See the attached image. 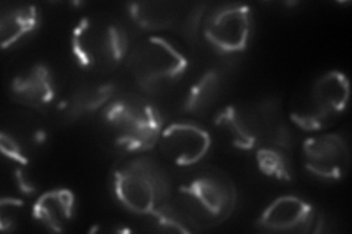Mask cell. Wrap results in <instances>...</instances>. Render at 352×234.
<instances>
[{
  "mask_svg": "<svg viewBox=\"0 0 352 234\" xmlns=\"http://www.w3.org/2000/svg\"><path fill=\"white\" fill-rule=\"evenodd\" d=\"M349 102V81L344 72L320 75L289 108V120L304 132H320L344 113Z\"/></svg>",
  "mask_w": 352,
  "mask_h": 234,
  "instance_id": "obj_7",
  "label": "cell"
},
{
  "mask_svg": "<svg viewBox=\"0 0 352 234\" xmlns=\"http://www.w3.org/2000/svg\"><path fill=\"white\" fill-rule=\"evenodd\" d=\"M212 143L208 130L194 121H175L168 125L163 128L157 142L164 160L184 169L203 161Z\"/></svg>",
  "mask_w": 352,
  "mask_h": 234,
  "instance_id": "obj_12",
  "label": "cell"
},
{
  "mask_svg": "<svg viewBox=\"0 0 352 234\" xmlns=\"http://www.w3.org/2000/svg\"><path fill=\"white\" fill-rule=\"evenodd\" d=\"M110 186L116 202L134 215L148 217L172 199L166 172L146 155L120 161L110 176Z\"/></svg>",
  "mask_w": 352,
  "mask_h": 234,
  "instance_id": "obj_3",
  "label": "cell"
},
{
  "mask_svg": "<svg viewBox=\"0 0 352 234\" xmlns=\"http://www.w3.org/2000/svg\"><path fill=\"white\" fill-rule=\"evenodd\" d=\"M102 116L112 142L126 152L153 150L163 130V117L159 108L140 95L115 97L103 108Z\"/></svg>",
  "mask_w": 352,
  "mask_h": 234,
  "instance_id": "obj_4",
  "label": "cell"
},
{
  "mask_svg": "<svg viewBox=\"0 0 352 234\" xmlns=\"http://www.w3.org/2000/svg\"><path fill=\"white\" fill-rule=\"evenodd\" d=\"M302 160L307 172L317 179L340 182L349 170V145L339 133H318L302 142Z\"/></svg>",
  "mask_w": 352,
  "mask_h": 234,
  "instance_id": "obj_11",
  "label": "cell"
},
{
  "mask_svg": "<svg viewBox=\"0 0 352 234\" xmlns=\"http://www.w3.org/2000/svg\"><path fill=\"white\" fill-rule=\"evenodd\" d=\"M0 150H2L5 157L21 165H27L30 163L28 154L25 152L24 148H22V145L18 142L16 138L9 135L6 130H3L2 137H0Z\"/></svg>",
  "mask_w": 352,
  "mask_h": 234,
  "instance_id": "obj_20",
  "label": "cell"
},
{
  "mask_svg": "<svg viewBox=\"0 0 352 234\" xmlns=\"http://www.w3.org/2000/svg\"><path fill=\"white\" fill-rule=\"evenodd\" d=\"M147 218L151 221L153 230L164 233H195L194 227L172 200L166 205L160 207L157 211H154Z\"/></svg>",
  "mask_w": 352,
  "mask_h": 234,
  "instance_id": "obj_19",
  "label": "cell"
},
{
  "mask_svg": "<svg viewBox=\"0 0 352 234\" xmlns=\"http://www.w3.org/2000/svg\"><path fill=\"white\" fill-rule=\"evenodd\" d=\"M254 16L248 5H223L216 8L203 22V36L222 54H236L250 46Z\"/></svg>",
  "mask_w": 352,
  "mask_h": 234,
  "instance_id": "obj_9",
  "label": "cell"
},
{
  "mask_svg": "<svg viewBox=\"0 0 352 234\" xmlns=\"http://www.w3.org/2000/svg\"><path fill=\"white\" fill-rule=\"evenodd\" d=\"M188 65L186 56L173 43L156 36L140 41L128 59L132 78L148 94L169 91L181 81Z\"/></svg>",
  "mask_w": 352,
  "mask_h": 234,
  "instance_id": "obj_6",
  "label": "cell"
},
{
  "mask_svg": "<svg viewBox=\"0 0 352 234\" xmlns=\"http://www.w3.org/2000/svg\"><path fill=\"white\" fill-rule=\"evenodd\" d=\"M14 102L36 110L49 107L56 97V80L50 66L38 62L18 73L10 82Z\"/></svg>",
  "mask_w": 352,
  "mask_h": 234,
  "instance_id": "obj_13",
  "label": "cell"
},
{
  "mask_svg": "<svg viewBox=\"0 0 352 234\" xmlns=\"http://www.w3.org/2000/svg\"><path fill=\"white\" fill-rule=\"evenodd\" d=\"M214 125L235 148L254 151L263 145L282 150L292 148V135L282 119L276 100L257 103H234L217 111Z\"/></svg>",
  "mask_w": 352,
  "mask_h": 234,
  "instance_id": "obj_1",
  "label": "cell"
},
{
  "mask_svg": "<svg viewBox=\"0 0 352 234\" xmlns=\"http://www.w3.org/2000/svg\"><path fill=\"white\" fill-rule=\"evenodd\" d=\"M76 199L71 189L56 187L44 192L32 205L31 215L41 227L52 233H62L75 217Z\"/></svg>",
  "mask_w": 352,
  "mask_h": 234,
  "instance_id": "obj_14",
  "label": "cell"
},
{
  "mask_svg": "<svg viewBox=\"0 0 352 234\" xmlns=\"http://www.w3.org/2000/svg\"><path fill=\"white\" fill-rule=\"evenodd\" d=\"M236 202L234 180L222 170L206 169L178 186L175 205L195 231H201L223 224Z\"/></svg>",
  "mask_w": 352,
  "mask_h": 234,
  "instance_id": "obj_2",
  "label": "cell"
},
{
  "mask_svg": "<svg viewBox=\"0 0 352 234\" xmlns=\"http://www.w3.org/2000/svg\"><path fill=\"white\" fill-rule=\"evenodd\" d=\"M222 80L216 69L206 71L190 88L184 102V111L190 115L203 113L210 107L219 95Z\"/></svg>",
  "mask_w": 352,
  "mask_h": 234,
  "instance_id": "obj_17",
  "label": "cell"
},
{
  "mask_svg": "<svg viewBox=\"0 0 352 234\" xmlns=\"http://www.w3.org/2000/svg\"><path fill=\"white\" fill-rule=\"evenodd\" d=\"M324 215L314 205L295 195H283L270 202L256 220V229L264 233H320Z\"/></svg>",
  "mask_w": 352,
  "mask_h": 234,
  "instance_id": "obj_10",
  "label": "cell"
},
{
  "mask_svg": "<svg viewBox=\"0 0 352 234\" xmlns=\"http://www.w3.org/2000/svg\"><path fill=\"white\" fill-rule=\"evenodd\" d=\"M254 160L261 174L278 182H292L295 172L285 150L273 145H263L254 150Z\"/></svg>",
  "mask_w": 352,
  "mask_h": 234,
  "instance_id": "obj_18",
  "label": "cell"
},
{
  "mask_svg": "<svg viewBox=\"0 0 352 234\" xmlns=\"http://www.w3.org/2000/svg\"><path fill=\"white\" fill-rule=\"evenodd\" d=\"M71 50L81 68L97 72H113L128 53L125 30L113 21L87 16L78 21L71 34Z\"/></svg>",
  "mask_w": 352,
  "mask_h": 234,
  "instance_id": "obj_5",
  "label": "cell"
},
{
  "mask_svg": "<svg viewBox=\"0 0 352 234\" xmlns=\"http://www.w3.org/2000/svg\"><path fill=\"white\" fill-rule=\"evenodd\" d=\"M206 3L188 2H135L126 6L134 24L146 31H175L194 37L200 27Z\"/></svg>",
  "mask_w": 352,
  "mask_h": 234,
  "instance_id": "obj_8",
  "label": "cell"
},
{
  "mask_svg": "<svg viewBox=\"0 0 352 234\" xmlns=\"http://www.w3.org/2000/svg\"><path fill=\"white\" fill-rule=\"evenodd\" d=\"M40 22L41 14L36 5H19L5 10L0 18L2 49L8 50L30 37L38 30Z\"/></svg>",
  "mask_w": 352,
  "mask_h": 234,
  "instance_id": "obj_15",
  "label": "cell"
},
{
  "mask_svg": "<svg viewBox=\"0 0 352 234\" xmlns=\"http://www.w3.org/2000/svg\"><path fill=\"white\" fill-rule=\"evenodd\" d=\"M116 95L115 84L85 85L74 91L65 106V117L68 121L78 120L97 110L104 108Z\"/></svg>",
  "mask_w": 352,
  "mask_h": 234,
  "instance_id": "obj_16",
  "label": "cell"
}]
</instances>
